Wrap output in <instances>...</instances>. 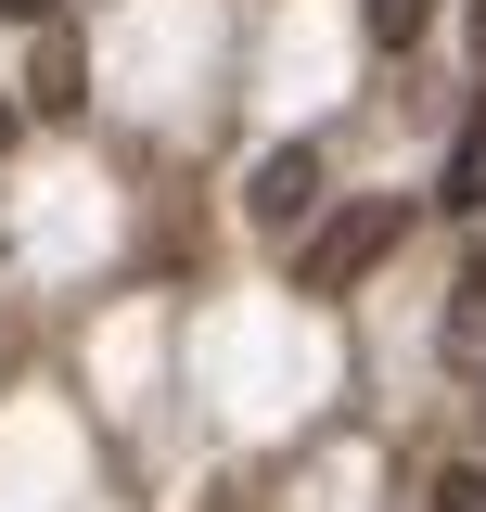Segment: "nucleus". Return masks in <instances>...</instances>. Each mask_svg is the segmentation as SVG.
I'll use <instances>...</instances> for the list:
<instances>
[{"label": "nucleus", "instance_id": "nucleus-3", "mask_svg": "<svg viewBox=\"0 0 486 512\" xmlns=\"http://www.w3.org/2000/svg\"><path fill=\"white\" fill-rule=\"evenodd\" d=\"M448 205H486V103H474V128L448 141Z\"/></svg>", "mask_w": 486, "mask_h": 512}, {"label": "nucleus", "instance_id": "nucleus-2", "mask_svg": "<svg viewBox=\"0 0 486 512\" xmlns=\"http://www.w3.org/2000/svg\"><path fill=\"white\" fill-rule=\"evenodd\" d=\"M307 180H320V154H307V141H282V154L256 167V218H295V205H307Z\"/></svg>", "mask_w": 486, "mask_h": 512}, {"label": "nucleus", "instance_id": "nucleus-4", "mask_svg": "<svg viewBox=\"0 0 486 512\" xmlns=\"http://www.w3.org/2000/svg\"><path fill=\"white\" fill-rule=\"evenodd\" d=\"M359 13H371V39L397 52V39H423V13H435V0H359Z\"/></svg>", "mask_w": 486, "mask_h": 512}, {"label": "nucleus", "instance_id": "nucleus-1", "mask_svg": "<svg viewBox=\"0 0 486 512\" xmlns=\"http://www.w3.org/2000/svg\"><path fill=\"white\" fill-rule=\"evenodd\" d=\"M397 231H410V205H346V218L295 256V282H307V295H346L359 269H384V256H397Z\"/></svg>", "mask_w": 486, "mask_h": 512}, {"label": "nucleus", "instance_id": "nucleus-7", "mask_svg": "<svg viewBox=\"0 0 486 512\" xmlns=\"http://www.w3.org/2000/svg\"><path fill=\"white\" fill-rule=\"evenodd\" d=\"M474 282H486V244H474Z\"/></svg>", "mask_w": 486, "mask_h": 512}, {"label": "nucleus", "instance_id": "nucleus-6", "mask_svg": "<svg viewBox=\"0 0 486 512\" xmlns=\"http://www.w3.org/2000/svg\"><path fill=\"white\" fill-rule=\"evenodd\" d=\"M0 13H52V0H0Z\"/></svg>", "mask_w": 486, "mask_h": 512}, {"label": "nucleus", "instance_id": "nucleus-5", "mask_svg": "<svg viewBox=\"0 0 486 512\" xmlns=\"http://www.w3.org/2000/svg\"><path fill=\"white\" fill-rule=\"evenodd\" d=\"M435 512H486V474H448V487H435Z\"/></svg>", "mask_w": 486, "mask_h": 512}]
</instances>
